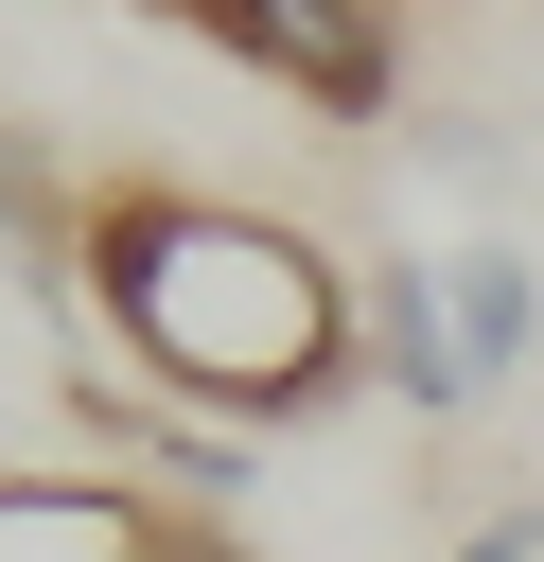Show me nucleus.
<instances>
[{
    "label": "nucleus",
    "instance_id": "obj_1",
    "mask_svg": "<svg viewBox=\"0 0 544 562\" xmlns=\"http://www.w3.org/2000/svg\"><path fill=\"white\" fill-rule=\"evenodd\" d=\"M88 299L140 386L228 404V422H281L351 369V281L298 228L211 211V193H88Z\"/></svg>",
    "mask_w": 544,
    "mask_h": 562
},
{
    "label": "nucleus",
    "instance_id": "obj_2",
    "mask_svg": "<svg viewBox=\"0 0 544 562\" xmlns=\"http://www.w3.org/2000/svg\"><path fill=\"white\" fill-rule=\"evenodd\" d=\"M193 53H228V70H281L316 123H386L404 105V35L386 18H298V0H211L193 18Z\"/></svg>",
    "mask_w": 544,
    "mask_h": 562
},
{
    "label": "nucleus",
    "instance_id": "obj_3",
    "mask_svg": "<svg viewBox=\"0 0 544 562\" xmlns=\"http://www.w3.org/2000/svg\"><path fill=\"white\" fill-rule=\"evenodd\" d=\"M193 509L123 492V474H0V562H175Z\"/></svg>",
    "mask_w": 544,
    "mask_h": 562
},
{
    "label": "nucleus",
    "instance_id": "obj_4",
    "mask_svg": "<svg viewBox=\"0 0 544 562\" xmlns=\"http://www.w3.org/2000/svg\"><path fill=\"white\" fill-rule=\"evenodd\" d=\"M369 369L404 386V422H474V351H456L439 263H369Z\"/></svg>",
    "mask_w": 544,
    "mask_h": 562
},
{
    "label": "nucleus",
    "instance_id": "obj_5",
    "mask_svg": "<svg viewBox=\"0 0 544 562\" xmlns=\"http://www.w3.org/2000/svg\"><path fill=\"white\" fill-rule=\"evenodd\" d=\"M439 299H456V351H474V404L544 369V263H526V246H456V263H439Z\"/></svg>",
    "mask_w": 544,
    "mask_h": 562
},
{
    "label": "nucleus",
    "instance_id": "obj_6",
    "mask_svg": "<svg viewBox=\"0 0 544 562\" xmlns=\"http://www.w3.org/2000/svg\"><path fill=\"white\" fill-rule=\"evenodd\" d=\"M456 562H544V492H509V509H491V527H474Z\"/></svg>",
    "mask_w": 544,
    "mask_h": 562
}]
</instances>
